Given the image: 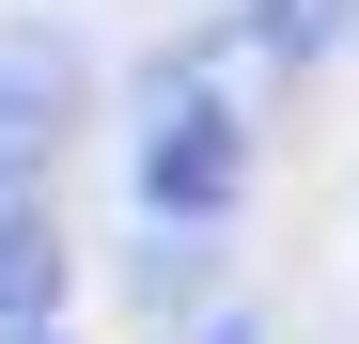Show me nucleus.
<instances>
[{"label": "nucleus", "instance_id": "5", "mask_svg": "<svg viewBox=\"0 0 359 344\" xmlns=\"http://www.w3.org/2000/svg\"><path fill=\"white\" fill-rule=\"evenodd\" d=\"M16 344H63V329H16Z\"/></svg>", "mask_w": 359, "mask_h": 344}, {"label": "nucleus", "instance_id": "4", "mask_svg": "<svg viewBox=\"0 0 359 344\" xmlns=\"http://www.w3.org/2000/svg\"><path fill=\"white\" fill-rule=\"evenodd\" d=\"M359 32V0H234V47H266V63H328Z\"/></svg>", "mask_w": 359, "mask_h": 344}, {"label": "nucleus", "instance_id": "3", "mask_svg": "<svg viewBox=\"0 0 359 344\" xmlns=\"http://www.w3.org/2000/svg\"><path fill=\"white\" fill-rule=\"evenodd\" d=\"M63 219H47V188L32 204H0V344H16V329H63Z\"/></svg>", "mask_w": 359, "mask_h": 344}, {"label": "nucleus", "instance_id": "2", "mask_svg": "<svg viewBox=\"0 0 359 344\" xmlns=\"http://www.w3.org/2000/svg\"><path fill=\"white\" fill-rule=\"evenodd\" d=\"M79 110H94L79 32H63V16H0V204H32L47 172H63Z\"/></svg>", "mask_w": 359, "mask_h": 344}, {"label": "nucleus", "instance_id": "1", "mask_svg": "<svg viewBox=\"0 0 359 344\" xmlns=\"http://www.w3.org/2000/svg\"><path fill=\"white\" fill-rule=\"evenodd\" d=\"M203 47H172L141 79V110H126V204H141V235H219V219L250 204V126H234V94H219Z\"/></svg>", "mask_w": 359, "mask_h": 344}]
</instances>
